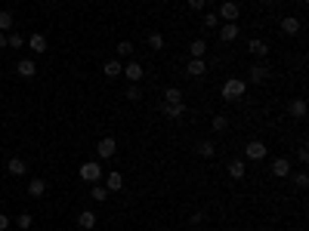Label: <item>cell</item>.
<instances>
[{"label": "cell", "instance_id": "1", "mask_svg": "<svg viewBox=\"0 0 309 231\" xmlns=\"http://www.w3.org/2000/svg\"><path fill=\"white\" fill-rule=\"evenodd\" d=\"M244 92H247V84H244V80H238V77H229L223 84V99L226 102H238Z\"/></svg>", "mask_w": 309, "mask_h": 231}, {"label": "cell", "instance_id": "2", "mask_svg": "<svg viewBox=\"0 0 309 231\" xmlns=\"http://www.w3.org/2000/svg\"><path fill=\"white\" fill-rule=\"evenodd\" d=\"M81 179L96 185V182L102 179V167H99V164H93V160H87V164H81Z\"/></svg>", "mask_w": 309, "mask_h": 231}, {"label": "cell", "instance_id": "3", "mask_svg": "<svg viewBox=\"0 0 309 231\" xmlns=\"http://www.w3.org/2000/svg\"><path fill=\"white\" fill-rule=\"evenodd\" d=\"M161 111H164V117H167V120H179L182 114H186V102H176V105L164 102V105H161Z\"/></svg>", "mask_w": 309, "mask_h": 231}, {"label": "cell", "instance_id": "4", "mask_svg": "<svg viewBox=\"0 0 309 231\" xmlns=\"http://www.w3.org/2000/svg\"><path fill=\"white\" fill-rule=\"evenodd\" d=\"M96 151H99V157H114V151H118V142H114L111 136H105V139H99Z\"/></svg>", "mask_w": 309, "mask_h": 231}, {"label": "cell", "instance_id": "5", "mask_svg": "<svg viewBox=\"0 0 309 231\" xmlns=\"http://www.w3.org/2000/svg\"><path fill=\"white\" fill-rule=\"evenodd\" d=\"M121 74H127L130 84H139V80H142V65H139V62H127Z\"/></svg>", "mask_w": 309, "mask_h": 231}, {"label": "cell", "instance_id": "6", "mask_svg": "<svg viewBox=\"0 0 309 231\" xmlns=\"http://www.w3.org/2000/svg\"><path fill=\"white\" fill-rule=\"evenodd\" d=\"M238 16H241V9H238V3H232V0H226V3L220 6V19H226V22H235Z\"/></svg>", "mask_w": 309, "mask_h": 231}, {"label": "cell", "instance_id": "7", "mask_svg": "<svg viewBox=\"0 0 309 231\" xmlns=\"http://www.w3.org/2000/svg\"><path fill=\"white\" fill-rule=\"evenodd\" d=\"M266 157V142H247V160H263Z\"/></svg>", "mask_w": 309, "mask_h": 231}, {"label": "cell", "instance_id": "8", "mask_svg": "<svg viewBox=\"0 0 309 231\" xmlns=\"http://www.w3.org/2000/svg\"><path fill=\"white\" fill-rule=\"evenodd\" d=\"M16 71H19V77H34V74H37V65H34L31 59H19Z\"/></svg>", "mask_w": 309, "mask_h": 231}, {"label": "cell", "instance_id": "9", "mask_svg": "<svg viewBox=\"0 0 309 231\" xmlns=\"http://www.w3.org/2000/svg\"><path fill=\"white\" fill-rule=\"evenodd\" d=\"M25 46H31V50L37 53V56H40V53H47V40H43V34H31V37L25 40Z\"/></svg>", "mask_w": 309, "mask_h": 231}, {"label": "cell", "instance_id": "10", "mask_svg": "<svg viewBox=\"0 0 309 231\" xmlns=\"http://www.w3.org/2000/svg\"><path fill=\"white\" fill-rule=\"evenodd\" d=\"M300 19H294V16H288V19H281V31L284 34H291V37H294V34H300Z\"/></svg>", "mask_w": 309, "mask_h": 231}, {"label": "cell", "instance_id": "11", "mask_svg": "<svg viewBox=\"0 0 309 231\" xmlns=\"http://www.w3.org/2000/svg\"><path fill=\"white\" fill-rule=\"evenodd\" d=\"M105 188H108V191H121V188H124V176H121L118 170L105 176Z\"/></svg>", "mask_w": 309, "mask_h": 231}, {"label": "cell", "instance_id": "12", "mask_svg": "<svg viewBox=\"0 0 309 231\" xmlns=\"http://www.w3.org/2000/svg\"><path fill=\"white\" fill-rule=\"evenodd\" d=\"M204 71H207V62H204V59H192L189 68H186V74H189V77H201Z\"/></svg>", "mask_w": 309, "mask_h": 231}, {"label": "cell", "instance_id": "13", "mask_svg": "<svg viewBox=\"0 0 309 231\" xmlns=\"http://www.w3.org/2000/svg\"><path fill=\"white\" fill-rule=\"evenodd\" d=\"M220 40H238V25H235V22H226V25L220 28Z\"/></svg>", "mask_w": 309, "mask_h": 231}, {"label": "cell", "instance_id": "14", "mask_svg": "<svg viewBox=\"0 0 309 231\" xmlns=\"http://www.w3.org/2000/svg\"><path fill=\"white\" fill-rule=\"evenodd\" d=\"M250 80H254V84H266L269 80V68L266 65H254L250 68Z\"/></svg>", "mask_w": 309, "mask_h": 231}, {"label": "cell", "instance_id": "15", "mask_svg": "<svg viewBox=\"0 0 309 231\" xmlns=\"http://www.w3.org/2000/svg\"><path fill=\"white\" fill-rule=\"evenodd\" d=\"M28 194L31 198H43V194H47V182L43 179H31L28 182Z\"/></svg>", "mask_w": 309, "mask_h": 231}, {"label": "cell", "instance_id": "16", "mask_svg": "<svg viewBox=\"0 0 309 231\" xmlns=\"http://www.w3.org/2000/svg\"><path fill=\"white\" fill-rule=\"evenodd\" d=\"M247 50L254 53V56H260V59H266V56H269V43H266V40H250Z\"/></svg>", "mask_w": 309, "mask_h": 231}, {"label": "cell", "instance_id": "17", "mask_svg": "<svg viewBox=\"0 0 309 231\" xmlns=\"http://www.w3.org/2000/svg\"><path fill=\"white\" fill-rule=\"evenodd\" d=\"M121 71H124V65H121L118 59H108L105 65H102V74H105V77H118Z\"/></svg>", "mask_w": 309, "mask_h": 231}, {"label": "cell", "instance_id": "18", "mask_svg": "<svg viewBox=\"0 0 309 231\" xmlns=\"http://www.w3.org/2000/svg\"><path fill=\"white\" fill-rule=\"evenodd\" d=\"M6 170H9V176H25L28 173V167H25V160H19V157H13L6 164Z\"/></svg>", "mask_w": 309, "mask_h": 231}, {"label": "cell", "instance_id": "19", "mask_svg": "<svg viewBox=\"0 0 309 231\" xmlns=\"http://www.w3.org/2000/svg\"><path fill=\"white\" fill-rule=\"evenodd\" d=\"M272 173H275V176H291V164H288V160H284V157H278V160H272Z\"/></svg>", "mask_w": 309, "mask_h": 231}, {"label": "cell", "instance_id": "20", "mask_svg": "<svg viewBox=\"0 0 309 231\" xmlns=\"http://www.w3.org/2000/svg\"><path fill=\"white\" fill-rule=\"evenodd\" d=\"M288 111H291V117H306V102L303 99H291Z\"/></svg>", "mask_w": 309, "mask_h": 231}, {"label": "cell", "instance_id": "21", "mask_svg": "<svg viewBox=\"0 0 309 231\" xmlns=\"http://www.w3.org/2000/svg\"><path fill=\"white\" fill-rule=\"evenodd\" d=\"M77 225H81V228H87V231H90V228H93V225H96V213H93V210H84L81 216H77Z\"/></svg>", "mask_w": 309, "mask_h": 231}, {"label": "cell", "instance_id": "22", "mask_svg": "<svg viewBox=\"0 0 309 231\" xmlns=\"http://www.w3.org/2000/svg\"><path fill=\"white\" fill-rule=\"evenodd\" d=\"M13 13H9V9H0V31H9V28H13Z\"/></svg>", "mask_w": 309, "mask_h": 231}, {"label": "cell", "instance_id": "23", "mask_svg": "<svg viewBox=\"0 0 309 231\" xmlns=\"http://www.w3.org/2000/svg\"><path fill=\"white\" fill-rule=\"evenodd\" d=\"M204 53H207V43L204 40H192V59H204Z\"/></svg>", "mask_w": 309, "mask_h": 231}, {"label": "cell", "instance_id": "24", "mask_svg": "<svg viewBox=\"0 0 309 231\" xmlns=\"http://www.w3.org/2000/svg\"><path fill=\"white\" fill-rule=\"evenodd\" d=\"M229 176L232 179H244V164L241 160H232V164H229Z\"/></svg>", "mask_w": 309, "mask_h": 231}, {"label": "cell", "instance_id": "25", "mask_svg": "<svg viewBox=\"0 0 309 231\" xmlns=\"http://www.w3.org/2000/svg\"><path fill=\"white\" fill-rule=\"evenodd\" d=\"M90 194H93V201H108V188H105V185H93V191H90Z\"/></svg>", "mask_w": 309, "mask_h": 231}, {"label": "cell", "instance_id": "26", "mask_svg": "<svg viewBox=\"0 0 309 231\" xmlns=\"http://www.w3.org/2000/svg\"><path fill=\"white\" fill-rule=\"evenodd\" d=\"M164 102H170V105H176V102H182V92H179L176 87H170V89L164 92Z\"/></svg>", "mask_w": 309, "mask_h": 231}, {"label": "cell", "instance_id": "27", "mask_svg": "<svg viewBox=\"0 0 309 231\" xmlns=\"http://www.w3.org/2000/svg\"><path fill=\"white\" fill-rule=\"evenodd\" d=\"M124 96H127L130 102H139V99H142V89H139V87H136V84H130L127 89H124Z\"/></svg>", "mask_w": 309, "mask_h": 231}, {"label": "cell", "instance_id": "28", "mask_svg": "<svg viewBox=\"0 0 309 231\" xmlns=\"http://www.w3.org/2000/svg\"><path fill=\"white\" fill-rule=\"evenodd\" d=\"M210 126H213V130H216V133H226V130H229V120L223 117V114H216V117L210 120Z\"/></svg>", "mask_w": 309, "mask_h": 231}, {"label": "cell", "instance_id": "29", "mask_svg": "<svg viewBox=\"0 0 309 231\" xmlns=\"http://www.w3.org/2000/svg\"><path fill=\"white\" fill-rule=\"evenodd\" d=\"M148 46H152V50H164V34H148Z\"/></svg>", "mask_w": 309, "mask_h": 231}, {"label": "cell", "instance_id": "30", "mask_svg": "<svg viewBox=\"0 0 309 231\" xmlns=\"http://www.w3.org/2000/svg\"><path fill=\"white\" fill-rule=\"evenodd\" d=\"M6 46H16V50H22V46H25V37H22V34H9V37H6Z\"/></svg>", "mask_w": 309, "mask_h": 231}, {"label": "cell", "instance_id": "31", "mask_svg": "<svg viewBox=\"0 0 309 231\" xmlns=\"http://www.w3.org/2000/svg\"><path fill=\"white\" fill-rule=\"evenodd\" d=\"M213 151H216L213 142H201V145H198V154H201V157H213Z\"/></svg>", "mask_w": 309, "mask_h": 231}, {"label": "cell", "instance_id": "32", "mask_svg": "<svg viewBox=\"0 0 309 231\" xmlns=\"http://www.w3.org/2000/svg\"><path fill=\"white\" fill-rule=\"evenodd\" d=\"M118 56H133V43L130 40H121L118 43Z\"/></svg>", "mask_w": 309, "mask_h": 231}, {"label": "cell", "instance_id": "33", "mask_svg": "<svg viewBox=\"0 0 309 231\" xmlns=\"http://www.w3.org/2000/svg\"><path fill=\"white\" fill-rule=\"evenodd\" d=\"M31 222H34V216H28V213H22V216H19V231H25V228H31Z\"/></svg>", "mask_w": 309, "mask_h": 231}, {"label": "cell", "instance_id": "34", "mask_svg": "<svg viewBox=\"0 0 309 231\" xmlns=\"http://www.w3.org/2000/svg\"><path fill=\"white\" fill-rule=\"evenodd\" d=\"M294 185H297V188H306V185H309V176H306V173H297V176H294Z\"/></svg>", "mask_w": 309, "mask_h": 231}, {"label": "cell", "instance_id": "35", "mask_svg": "<svg viewBox=\"0 0 309 231\" xmlns=\"http://www.w3.org/2000/svg\"><path fill=\"white\" fill-rule=\"evenodd\" d=\"M216 22H220V16H216V13H207V16H204V28H216Z\"/></svg>", "mask_w": 309, "mask_h": 231}, {"label": "cell", "instance_id": "36", "mask_svg": "<svg viewBox=\"0 0 309 231\" xmlns=\"http://www.w3.org/2000/svg\"><path fill=\"white\" fill-rule=\"evenodd\" d=\"M189 9H192V13H198V9H204V0H189Z\"/></svg>", "mask_w": 309, "mask_h": 231}, {"label": "cell", "instance_id": "37", "mask_svg": "<svg viewBox=\"0 0 309 231\" xmlns=\"http://www.w3.org/2000/svg\"><path fill=\"white\" fill-rule=\"evenodd\" d=\"M297 157H300V164H306V160H309V151H306V145L300 148V151H297Z\"/></svg>", "mask_w": 309, "mask_h": 231}, {"label": "cell", "instance_id": "38", "mask_svg": "<svg viewBox=\"0 0 309 231\" xmlns=\"http://www.w3.org/2000/svg\"><path fill=\"white\" fill-rule=\"evenodd\" d=\"M9 228V216H0V231H6Z\"/></svg>", "mask_w": 309, "mask_h": 231}, {"label": "cell", "instance_id": "39", "mask_svg": "<svg viewBox=\"0 0 309 231\" xmlns=\"http://www.w3.org/2000/svg\"><path fill=\"white\" fill-rule=\"evenodd\" d=\"M260 3H263V6H275L278 0H260Z\"/></svg>", "mask_w": 309, "mask_h": 231}, {"label": "cell", "instance_id": "40", "mask_svg": "<svg viewBox=\"0 0 309 231\" xmlns=\"http://www.w3.org/2000/svg\"><path fill=\"white\" fill-rule=\"evenodd\" d=\"M0 46H6V34L3 31H0Z\"/></svg>", "mask_w": 309, "mask_h": 231}]
</instances>
